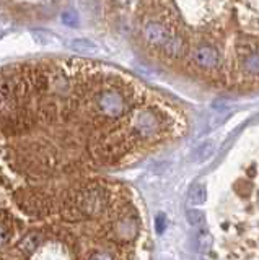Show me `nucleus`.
<instances>
[{"label": "nucleus", "mask_w": 259, "mask_h": 260, "mask_svg": "<svg viewBox=\"0 0 259 260\" xmlns=\"http://www.w3.org/2000/svg\"><path fill=\"white\" fill-rule=\"evenodd\" d=\"M68 47L75 52H85V54H93V52L98 51V46L92 42L90 39H83V38H77L72 39L68 42Z\"/></svg>", "instance_id": "9d476101"}, {"label": "nucleus", "mask_w": 259, "mask_h": 260, "mask_svg": "<svg viewBox=\"0 0 259 260\" xmlns=\"http://www.w3.org/2000/svg\"><path fill=\"white\" fill-rule=\"evenodd\" d=\"M207 200V187L202 182H194L188 190V202L191 205H202Z\"/></svg>", "instance_id": "0eeeda50"}, {"label": "nucleus", "mask_w": 259, "mask_h": 260, "mask_svg": "<svg viewBox=\"0 0 259 260\" xmlns=\"http://www.w3.org/2000/svg\"><path fill=\"white\" fill-rule=\"evenodd\" d=\"M215 153V142L214 140H207L204 143H200V145L195 148L194 153H193V158L191 160L194 163H202V161H207L210 156H214Z\"/></svg>", "instance_id": "6e6552de"}, {"label": "nucleus", "mask_w": 259, "mask_h": 260, "mask_svg": "<svg viewBox=\"0 0 259 260\" xmlns=\"http://www.w3.org/2000/svg\"><path fill=\"white\" fill-rule=\"evenodd\" d=\"M236 52L241 57H248V56L255 54V52H256L255 41H251V39H240V41H238V44H236Z\"/></svg>", "instance_id": "f8f14e48"}, {"label": "nucleus", "mask_w": 259, "mask_h": 260, "mask_svg": "<svg viewBox=\"0 0 259 260\" xmlns=\"http://www.w3.org/2000/svg\"><path fill=\"white\" fill-rule=\"evenodd\" d=\"M123 129L135 145L157 140L166 130V114L157 106H139L128 114Z\"/></svg>", "instance_id": "f257e3e1"}, {"label": "nucleus", "mask_w": 259, "mask_h": 260, "mask_svg": "<svg viewBox=\"0 0 259 260\" xmlns=\"http://www.w3.org/2000/svg\"><path fill=\"white\" fill-rule=\"evenodd\" d=\"M186 220L189 223V226H194V228H199L204 225L205 221V213L200 210H195V208H191L186 211Z\"/></svg>", "instance_id": "9b49d317"}, {"label": "nucleus", "mask_w": 259, "mask_h": 260, "mask_svg": "<svg viewBox=\"0 0 259 260\" xmlns=\"http://www.w3.org/2000/svg\"><path fill=\"white\" fill-rule=\"evenodd\" d=\"M174 31L168 26L166 23H163L160 20L150 18L142 25V39L149 47L155 51H160L168 44V41L171 39Z\"/></svg>", "instance_id": "7ed1b4c3"}, {"label": "nucleus", "mask_w": 259, "mask_h": 260, "mask_svg": "<svg viewBox=\"0 0 259 260\" xmlns=\"http://www.w3.org/2000/svg\"><path fill=\"white\" fill-rule=\"evenodd\" d=\"M62 23L68 25V26H77L78 25V15L72 10H67V12L62 13Z\"/></svg>", "instance_id": "ddd939ff"}, {"label": "nucleus", "mask_w": 259, "mask_h": 260, "mask_svg": "<svg viewBox=\"0 0 259 260\" xmlns=\"http://www.w3.org/2000/svg\"><path fill=\"white\" fill-rule=\"evenodd\" d=\"M193 60L200 70L214 72L220 67L222 57L220 52L210 44H200L193 51Z\"/></svg>", "instance_id": "20e7f679"}, {"label": "nucleus", "mask_w": 259, "mask_h": 260, "mask_svg": "<svg viewBox=\"0 0 259 260\" xmlns=\"http://www.w3.org/2000/svg\"><path fill=\"white\" fill-rule=\"evenodd\" d=\"M197 260H207V259H204V257H200V259H197Z\"/></svg>", "instance_id": "2eb2a0df"}, {"label": "nucleus", "mask_w": 259, "mask_h": 260, "mask_svg": "<svg viewBox=\"0 0 259 260\" xmlns=\"http://www.w3.org/2000/svg\"><path fill=\"white\" fill-rule=\"evenodd\" d=\"M155 230L158 234H163L166 230V218H165V215H158L157 218H155Z\"/></svg>", "instance_id": "4468645a"}, {"label": "nucleus", "mask_w": 259, "mask_h": 260, "mask_svg": "<svg viewBox=\"0 0 259 260\" xmlns=\"http://www.w3.org/2000/svg\"><path fill=\"white\" fill-rule=\"evenodd\" d=\"M241 70L245 72V75L259 78V52L243 57L241 59Z\"/></svg>", "instance_id": "1a4fd4ad"}, {"label": "nucleus", "mask_w": 259, "mask_h": 260, "mask_svg": "<svg viewBox=\"0 0 259 260\" xmlns=\"http://www.w3.org/2000/svg\"><path fill=\"white\" fill-rule=\"evenodd\" d=\"M72 203L85 221H98L113 213L109 189L101 182L75 185L72 190Z\"/></svg>", "instance_id": "f03ea898"}, {"label": "nucleus", "mask_w": 259, "mask_h": 260, "mask_svg": "<svg viewBox=\"0 0 259 260\" xmlns=\"http://www.w3.org/2000/svg\"><path fill=\"white\" fill-rule=\"evenodd\" d=\"M186 49H188L186 39H184L183 36L178 33V31H174L173 36H171V39L168 41V44L163 47L162 52L166 57H170V59H179V57L184 56Z\"/></svg>", "instance_id": "39448f33"}, {"label": "nucleus", "mask_w": 259, "mask_h": 260, "mask_svg": "<svg viewBox=\"0 0 259 260\" xmlns=\"http://www.w3.org/2000/svg\"><path fill=\"white\" fill-rule=\"evenodd\" d=\"M212 234L207 231V230H197L193 234V244H194V249L195 252L199 254H205L210 251V247H212Z\"/></svg>", "instance_id": "423d86ee"}]
</instances>
